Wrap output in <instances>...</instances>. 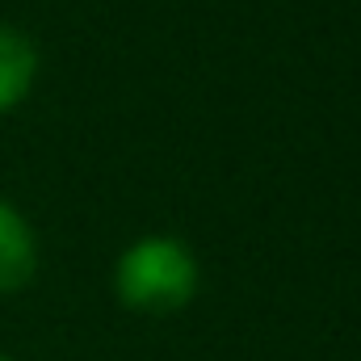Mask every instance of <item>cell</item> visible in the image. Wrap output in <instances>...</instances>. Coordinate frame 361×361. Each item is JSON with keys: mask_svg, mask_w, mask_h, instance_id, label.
<instances>
[{"mask_svg": "<svg viewBox=\"0 0 361 361\" xmlns=\"http://www.w3.org/2000/svg\"><path fill=\"white\" fill-rule=\"evenodd\" d=\"M197 257L177 235H143L114 265V294L126 311L139 315H173L185 311L197 294Z\"/></svg>", "mask_w": 361, "mask_h": 361, "instance_id": "1", "label": "cell"}, {"mask_svg": "<svg viewBox=\"0 0 361 361\" xmlns=\"http://www.w3.org/2000/svg\"><path fill=\"white\" fill-rule=\"evenodd\" d=\"M38 273V235L30 219L0 197V294H17Z\"/></svg>", "mask_w": 361, "mask_h": 361, "instance_id": "2", "label": "cell"}, {"mask_svg": "<svg viewBox=\"0 0 361 361\" xmlns=\"http://www.w3.org/2000/svg\"><path fill=\"white\" fill-rule=\"evenodd\" d=\"M38 80V51L34 42L13 30V25H0V114L17 109L30 89Z\"/></svg>", "mask_w": 361, "mask_h": 361, "instance_id": "3", "label": "cell"}, {"mask_svg": "<svg viewBox=\"0 0 361 361\" xmlns=\"http://www.w3.org/2000/svg\"><path fill=\"white\" fill-rule=\"evenodd\" d=\"M0 361H13V357H8V353H0Z\"/></svg>", "mask_w": 361, "mask_h": 361, "instance_id": "4", "label": "cell"}]
</instances>
